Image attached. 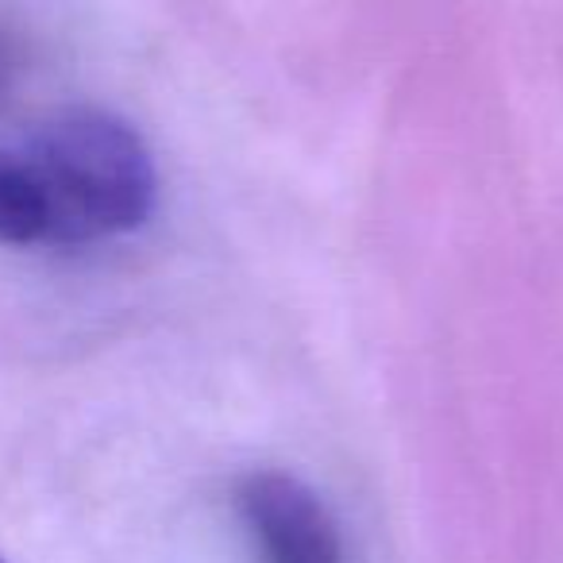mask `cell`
Masks as SVG:
<instances>
[{
  "instance_id": "obj_1",
  "label": "cell",
  "mask_w": 563,
  "mask_h": 563,
  "mask_svg": "<svg viewBox=\"0 0 563 563\" xmlns=\"http://www.w3.org/2000/svg\"><path fill=\"white\" fill-rule=\"evenodd\" d=\"M24 158L47 205V243L78 247L135 232L155 209V158L128 120L66 109L35 128Z\"/></svg>"
},
{
  "instance_id": "obj_2",
  "label": "cell",
  "mask_w": 563,
  "mask_h": 563,
  "mask_svg": "<svg viewBox=\"0 0 563 563\" xmlns=\"http://www.w3.org/2000/svg\"><path fill=\"white\" fill-rule=\"evenodd\" d=\"M240 514L263 563H344L336 521L301 478L255 471L240 483Z\"/></svg>"
},
{
  "instance_id": "obj_3",
  "label": "cell",
  "mask_w": 563,
  "mask_h": 563,
  "mask_svg": "<svg viewBox=\"0 0 563 563\" xmlns=\"http://www.w3.org/2000/svg\"><path fill=\"white\" fill-rule=\"evenodd\" d=\"M0 243H47V205L24 151H0Z\"/></svg>"
},
{
  "instance_id": "obj_4",
  "label": "cell",
  "mask_w": 563,
  "mask_h": 563,
  "mask_svg": "<svg viewBox=\"0 0 563 563\" xmlns=\"http://www.w3.org/2000/svg\"><path fill=\"white\" fill-rule=\"evenodd\" d=\"M12 70H16V55H12L9 40H4V35H0V93H4V89H9Z\"/></svg>"
},
{
  "instance_id": "obj_5",
  "label": "cell",
  "mask_w": 563,
  "mask_h": 563,
  "mask_svg": "<svg viewBox=\"0 0 563 563\" xmlns=\"http://www.w3.org/2000/svg\"><path fill=\"white\" fill-rule=\"evenodd\" d=\"M0 563H4V560H0Z\"/></svg>"
}]
</instances>
